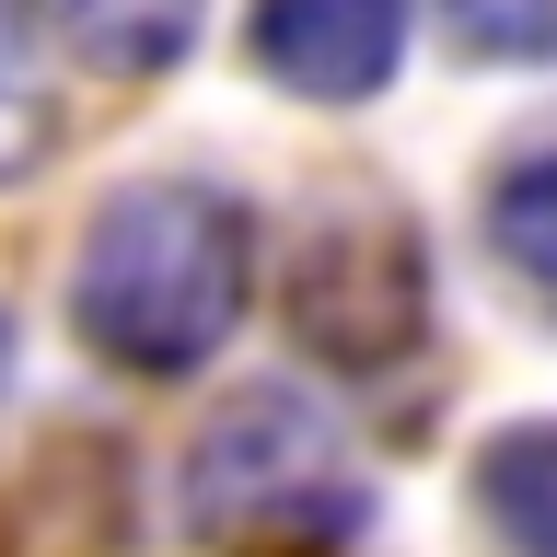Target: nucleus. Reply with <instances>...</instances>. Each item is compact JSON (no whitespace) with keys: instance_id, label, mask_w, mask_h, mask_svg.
<instances>
[{"instance_id":"obj_7","label":"nucleus","mask_w":557,"mask_h":557,"mask_svg":"<svg viewBox=\"0 0 557 557\" xmlns=\"http://www.w3.org/2000/svg\"><path fill=\"white\" fill-rule=\"evenodd\" d=\"M487 256L557 313V128L522 139L511 163L487 174Z\"/></svg>"},{"instance_id":"obj_3","label":"nucleus","mask_w":557,"mask_h":557,"mask_svg":"<svg viewBox=\"0 0 557 557\" xmlns=\"http://www.w3.org/2000/svg\"><path fill=\"white\" fill-rule=\"evenodd\" d=\"M290 337L337 372H395L430 337V256L383 198L325 209L290 256Z\"/></svg>"},{"instance_id":"obj_4","label":"nucleus","mask_w":557,"mask_h":557,"mask_svg":"<svg viewBox=\"0 0 557 557\" xmlns=\"http://www.w3.org/2000/svg\"><path fill=\"white\" fill-rule=\"evenodd\" d=\"M244 59L302 104H372L407 59V0H256Z\"/></svg>"},{"instance_id":"obj_2","label":"nucleus","mask_w":557,"mask_h":557,"mask_svg":"<svg viewBox=\"0 0 557 557\" xmlns=\"http://www.w3.org/2000/svg\"><path fill=\"white\" fill-rule=\"evenodd\" d=\"M174 522L198 557H348L372 522V476L302 383H244L174 465Z\"/></svg>"},{"instance_id":"obj_10","label":"nucleus","mask_w":557,"mask_h":557,"mask_svg":"<svg viewBox=\"0 0 557 557\" xmlns=\"http://www.w3.org/2000/svg\"><path fill=\"white\" fill-rule=\"evenodd\" d=\"M0 383H12V313H0Z\"/></svg>"},{"instance_id":"obj_9","label":"nucleus","mask_w":557,"mask_h":557,"mask_svg":"<svg viewBox=\"0 0 557 557\" xmlns=\"http://www.w3.org/2000/svg\"><path fill=\"white\" fill-rule=\"evenodd\" d=\"M442 24L476 47V59L511 70H557V0H442Z\"/></svg>"},{"instance_id":"obj_1","label":"nucleus","mask_w":557,"mask_h":557,"mask_svg":"<svg viewBox=\"0 0 557 557\" xmlns=\"http://www.w3.org/2000/svg\"><path fill=\"white\" fill-rule=\"evenodd\" d=\"M256 302V209L209 174H139L94 209L70 256V325L104 372L174 383Z\"/></svg>"},{"instance_id":"obj_8","label":"nucleus","mask_w":557,"mask_h":557,"mask_svg":"<svg viewBox=\"0 0 557 557\" xmlns=\"http://www.w3.org/2000/svg\"><path fill=\"white\" fill-rule=\"evenodd\" d=\"M47 139H59V104H47V70H35V12L0 0V186L47 163Z\"/></svg>"},{"instance_id":"obj_6","label":"nucleus","mask_w":557,"mask_h":557,"mask_svg":"<svg viewBox=\"0 0 557 557\" xmlns=\"http://www.w3.org/2000/svg\"><path fill=\"white\" fill-rule=\"evenodd\" d=\"M476 511L499 557H557V418H511L476 453Z\"/></svg>"},{"instance_id":"obj_5","label":"nucleus","mask_w":557,"mask_h":557,"mask_svg":"<svg viewBox=\"0 0 557 557\" xmlns=\"http://www.w3.org/2000/svg\"><path fill=\"white\" fill-rule=\"evenodd\" d=\"M35 12H47V35H59L82 70H104V82H163V70L198 47L209 0H35Z\"/></svg>"}]
</instances>
